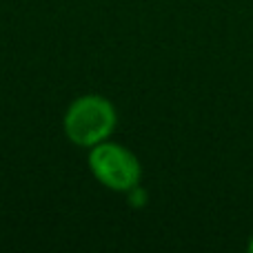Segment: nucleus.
<instances>
[{"mask_svg":"<svg viewBox=\"0 0 253 253\" xmlns=\"http://www.w3.org/2000/svg\"><path fill=\"white\" fill-rule=\"evenodd\" d=\"M118 111L109 98L100 93H83L74 98L62 114V133L71 144L91 149L114 135Z\"/></svg>","mask_w":253,"mask_h":253,"instance_id":"1","label":"nucleus"},{"mask_svg":"<svg viewBox=\"0 0 253 253\" xmlns=\"http://www.w3.org/2000/svg\"><path fill=\"white\" fill-rule=\"evenodd\" d=\"M87 162L91 175L109 191L131 193L135 187H140L142 165L138 156L125 144L105 140L89 149Z\"/></svg>","mask_w":253,"mask_h":253,"instance_id":"2","label":"nucleus"},{"mask_svg":"<svg viewBox=\"0 0 253 253\" xmlns=\"http://www.w3.org/2000/svg\"><path fill=\"white\" fill-rule=\"evenodd\" d=\"M247 251H249V253H253V236L249 238V242H247Z\"/></svg>","mask_w":253,"mask_h":253,"instance_id":"3","label":"nucleus"}]
</instances>
